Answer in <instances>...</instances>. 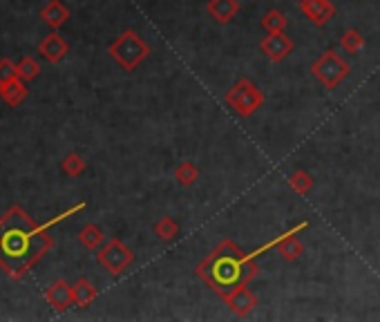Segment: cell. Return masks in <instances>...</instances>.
<instances>
[{
  "label": "cell",
  "mask_w": 380,
  "mask_h": 322,
  "mask_svg": "<svg viewBox=\"0 0 380 322\" xmlns=\"http://www.w3.org/2000/svg\"><path fill=\"white\" fill-rule=\"evenodd\" d=\"M155 235H157L159 240L170 242V240H175L177 235H179V224L173 217H162L155 224Z\"/></svg>",
  "instance_id": "d6986e66"
},
{
  "label": "cell",
  "mask_w": 380,
  "mask_h": 322,
  "mask_svg": "<svg viewBox=\"0 0 380 322\" xmlns=\"http://www.w3.org/2000/svg\"><path fill=\"white\" fill-rule=\"evenodd\" d=\"M41 18H43V22L47 25V27L60 30L70 20V9L60 3V0H50V3L41 9Z\"/></svg>",
  "instance_id": "4fadbf2b"
},
{
  "label": "cell",
  "mask_w": 380,
  "mask_h": 322,
  "mask_svg": "<svg viewBox=\"0 0 380 322\" xmlns=\"http://www.w3.org/2000/svg\"><path fill=\"white\" fill-rule=\"evenodd\" d=\"M96 262H99L107 273L121 276L134 262V253L124 242L114 238V240H107L99 249V253H96Z\"/></svg>",
  "instance_id": "8992f818"
},
{
  "label": "cell",
  "mask_w": 380,
  "mask_h": 322,
  "mask_svg": "<svg viewBox=\"0 0 380 322\" xmlns=\"http://www.w3.org/2000/svg\"><path fill=\"white\" fill-rule=\"evenodd\" d=\"M298 5L302 14L317 27H322V25H327L336 16V5L331 0H300Z\"/></svg>",
  "instance_id": "8fae6325"
},
{
  "label": "cell",
  "mask_w": 380,
  "mask_h": 322,
  "mask_svg": "<svg viewBox=\"0 0 380 322\" xmlns=\"http://www.w3.org/2000/svg\"><path fill=\"white\" fill-rule=\"evenodd\" d=\"M199 179V168L192 164V161H181V164L175 168V181L183 188H188L195 181Z\"/></svg>",
  "instance_id": "e0dca14e"
},
{
  "label": "cell",
  "mask_w": 380,
  "mask_h": 322,
  "mask_svg": "<svg viewBox=\"0 0 380 322\" xmlns=\"http://www.w3.org/2000/svg\"><path fill=\"white\" fill-rule=\"evenodd\" d=\"M70 52V45L63 36L58 34V30H52L45 39L39 43V54L47 60V63H60Z\"/></svg>",
  "instance_id": "30bf717a"
},
{
  "label": "cell",
  "mask_w": 380,
  "mask_h": 322,
  "mask_svg": "<svg viewBox=\"0 0 380 322\" xmlns=\"http://www.w3.org/2000/svg\"><path fill=\"white\" fill-rule=\"evenodd\" d=\"M289 186L298 195H306V193H311V188H313V177L306 170H296L289 177Z\"/></svg>",
  "instance_id": "44dd1931"
},
{
  "label": "cell",
  "mask_w": 380,
  "mask_h": 322,
  "mask_svg": "<svg viewBox=\"0 0 380 322\" xmlns=\"http://www.w3.org/2000/svg\"><path fill=\"white\" fill-rule=\"evenodd\" d=\"M266 101V94L249 79H240L226 92V105L232 108L240 117H251Z\"/></svg>",
  "instance_id": "5b68a950"
},
{
  "label": "cell",
  "mask_w": 380,
  "mask_h": 322,
  "mask_svg": "<svg viewBox=\"0 0 380 322\" xmlns=\"http://www.w3.org/2000/svg\"><path fill=\"white\" fill-rule=\"evenodd\" d=\"M96 295H99V291H96L94 284L88 280V278H79L77 284H74V302L79 307H88L96 300Z\"/></svg>",
  "instance_id": "9a60e30c"
},
{
  "label": "cell",
  "mask_w": 380,
  "mask_h": 322,
  "mask_svg": "<svg viewBox=\"0 0 380 322\" xmlns=\"http://www.w3.org/2000/svg\"><path fill=\"white\" fill-rule=\"evenodd\" d=\"M287 16L282 14L280 9H271L262 16V27L266 30V34H275V32H284L287 30Z\"/></svg>",
  "instance_id": "ac0fdd59"
},
{
  "label": "cell",
  "mask_w": 380,
  "mask_h": 322,
  "mask_svg": "<svg viewBox=\"0 0 380 322\" xmlns=\"http://www.w3.org/2000/svg\"><path fill=\"white\" fill-rule=\"evenodd\" d=\"M45 224L34 221L20 206L7 208L0 217V269L11 280H22L27 271L52 249L54 240Z\"/></svg>",
  "instance_id": "6da1fadb"
},
{
  "label": "cell",
  "mask_w": 380,
  "mask_h": 322,
  "mask_svg": "<svg viewBox=\"0 0 380 322\" xmlns=\"http://www.w3.org/2000/svg\"><path fill=\"white\" fill-rule=\"evenodd\" d=\"M16 74H18V79L30 83V81H34V79L41 74V65L36 63L32 56H22L18 63H16Z\"/></svg>",
  "instance_id": "ffe728a7"
},
{
  "label": "cell",
  "mask_w": 380,
  "mask_h": 322,
  "mask_svg": "<svg viewBox=\"0 0 380 322\" xmlns=\"http://www.w3.org/2000/svg\"><path fill=\"white\" fill-rule=\"evenodd\" d=\"M45 300L56 314H63L72 304H77L74 302V287L67 284L65 280H54L45 291Z\"/></svg>",
  "instance_id": "ba28073f"
},
{
  "label": "cell",
  "mask_w": 380,
  "mask_h": 322,
  "mask_svg": "<svg viewBox=\"0 0 380 322\" xmlns=\"http://www.w3.org/2000/svg\"><path fill=\"white\" fill-rule=\"evenodd\" d=\"M107 52L126 72H134L150 56V45L134 30H126L119 34V39L114 43H110Z\"/></svg>",
  "instance_id": "3957f363"
},
{
  "label": "cell",
  "mask_w": 380,
  "mask_h": 322,
  "mask_svg": "<svg viewBox=\"0 0 380 322\" xmlns=\"http://www.w3.org/2000/svg\"><path fill=\"white\" fill-rule=\"evenodd\" d=\"M18 79L16 74V63H11L9 58H0V85H5L9 81Z\"/></svg>",
  "instance_id": "cb8c5ba5"
},
{
  "label": "cell",
  "mask_w": 380,
  "mask_h": 322,
  "mask_svg": "<svg viewBox=\"0 0 380 322\" xmlns=\"http://www.w3.org/2000/svg\"><path fill=\"white\" fill-rule=\"evenodd\" d=\"M349 63L342 58L336 49H327L311 63V74L320 81L327 90H336L338 85L349 77Z\"/></svg>",
  "instance_id": "277c9868"
},
{
  "label": "cell",
  "mask_w": 380,
  "mask_h": 322,
  "mask_svg": "<svg viewBox=\"0 0 380 322\" xmlns=\"http://www.w3.org/2000/svg\"><path fill=\"white\" fill-rule=\"evenodd\" d=\"M79 242L85 246V249H90V251H96L99 246L105 242V233L96 226V224H88V226H83L81 233H79Z\"/></svg>",
  "instance_id": "2e32d148"
},
{
  "label": "cell",
  "mask_w": 380,
  "mask_h": 322,
  "mask_svg": "<svg viewBox=\"0 0 380 322\" xmlns=\"http://www.w3.org/2000/svg\"><path fill=\"white\" fill-rule=\"evenodd\" d=\"M260 49L271 63H282V60L293 52V41L284 32L266 34V39L260 41Z\"/></svg>",
  "instance_id": "52a82bcc"
},
{
  "label": "cell",
  "mask_w": 380,
  "mask_h": 322,
  "mask_svg": "<svg viewBox=\"0 0 380 322\" xmlns=\"http://www.w3.org/2000/svg\"><path fill=\"white\" fill-rule=\"evenodd\" d=\"M340 47L347 49L349 54L360 52V49L365 47V36L358 30H347L345 34H342V39H340Z\"/></svg>",
  "instance_id": "7402d4cb"
},
{
  "label": "cell",
  "mask_w": 380,
  "mask_h": 322,
  "mask_svg": "<svg viewBox=\"0 0 380 322\" xmlns=\"http://www.w3.org/2000/svg\"><path fill=\"white\" fill-rule=\"evenodd\" d=\"M222 300L226 302V307L237 318H247L249 314L255 311V307H257V295L249 289V284L247 287H237L235 291H230Z\"/></svg>",
  "instance_id": "9c48e42d"
},
{
  "label": "cell",
  "mask_w": 380,
  "mask_h": 322,
  "mask_svg": "<svg viewBox=\"0 0 380 322\" xmlns=\"http://www.w3.org/2000/svg\"><path fill=\"white\" fill-rule=\"evenodd\" d=\"M206 11H208V16L217 20L219 25H228L240 14V3L237 0H208Z\"/></svg>",
  "instance_id": "7c38bea8"
},
{
  "label": "cell",
  "mask_w": 380,
  "mask_h": 322,
  "mask_svg": "<svg viewBox=\"0 0 380 322\" xmlns=\"http://www.w3.org/2000/svg\"><path fill=\"white\" fill-rule=\"evenodd\" d=\"M0 98H3L9 108H18L27 98V83L22 79H14L5 85H0Z\"/></svg>",
  "instance_id": "5bb4252c"
},
{
  "label": "cell",
  "mask_w": 380,
  "mask_h": 322,
  "mask_svg": "<svg viewBox=\"0 0 380 322\" xmlns=\"http://www.w3.org/2000/svg\"><path fill=\"white\" fill-rule=\"evenodd\" d=\"M60 168H63L65 175L70 177H79L83 175V170H85V159L77 153H70L63 161H60Z\"/></svg>",
  "instance_id": "603a6c76"
},
{
  "label": "cell",
  "mask_w": 380,
  "mask_h": 322,
  "mask_svg": "<svg viewBox=\"0 0 380 322\" xmlns=\"http://www.w3.org/2000/svg\"><path fill=\"white\" fill-rule=\"evenodd\" d=\"M195 273L211 287L219 298H226L230 291L257 278L260 266L255 264L251 253H244L232 240H222L215 249L208 253L204 262L195 266Z\"/></svg>",
  "instance_id": "7a4b0ae2"
}]
</instances>
